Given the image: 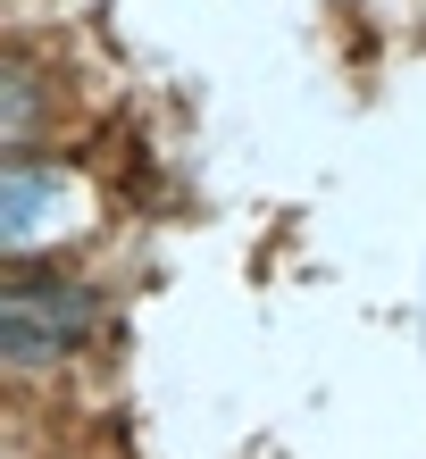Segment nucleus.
I'll return each mask as SVG.
<instances>
[{"label": "nucleus", "instance_id": "nucleus-1", "mask_svg": "<svg viewBox=\"0 0 426 459\" xmlns=\"http://www.w3.org/2000/svg\"><path fill=\"white\" fill-rule=\"evenodd\" d=\"M92 326H100V301H92L84 276H50V267L17 259L9 301H0V342H9V368L17 376L67 368L75 351L92 342Z\"/></svg>", "mask_w": 426, "mask_h": 459}]
</instances>
